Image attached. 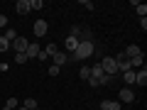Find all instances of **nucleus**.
<instances>
[{"label":"nucleus","mask_w":147,"mask_h":110,"mask_svg":"<svg viewBox=\"0 0 147 110\" xmlns=\"http://www.w3.org/2000/svg\"><path fill=\"white\" fill-rule=\"evenodd\" d=\"M15 64H27V56L25 54H15Z\"/></svg>","instance_id":"obj_23"},{"label":"nucleus","mask_w":147,"mask_h":110,"mask_svg":"<svg viewBox=\"0 0 147 110\" xmlns=\"http://www.w3.org/2000/svg\"><path fill=\"white\" fill-rule=\"evenodd\" d=\"M22 108H27V110H34V108H39V105H37V100H34V98H27Z\"/></svg>","instance_id":"obj_20"},{"label":"nucleus","mask_w":147,"mask_h":110,"mask_svg":"<svg viewBox=\"0 0 147 110\" xmlns=\"http://www.w3.org/2000/svg\"><path fill=\"white\" fill-rule=\"evenodd\" d=\"M59 71H61V68H59V66H54V64H52V66H49V76H59Z\"/></svg>","instance_id":"obj_22"},{"label":"nucleus","mask_w":147,"mask_h":110,"mask_svg":"<svg viewBox=\"0 0 147 110\" xmlns=\"http://www.w3.org/2000/svg\"><path fill=\"white\" fill-rule=\"evenodd\" d=\"M39 52H42V49H39V44H37V42H30V47H27V52H25L27 61H30V59H37V56H39Z\"/></svg>","instance_id":"obj_6"},{"label":"nucleus","mask_w":147,"mask_h":110,"mask_svg":"<svg viewBox=\"0 0 147 110\" xmlns=\"http://www.w3.org/2000/svg\"><path fill=\"white\" fill-rule=\"evenodd\" d=\"M100 68H103V73H108L110 78L118 73V61H115V56H103L100 59Z\"/></svg>","instance_id":"obj_2"},{"label":"nucleus","mask_w":147,"mask_h":110,"mask_svg":"<svg viewBox=\"0 0 147 110\" xmlns=\"http://www.w3.org/2000/svg\"><path fill=\"white\" fill-rule=\"evenodd\" d=\"M81 5H84V7H86V10H93V7H96V5H93V3H91V0H81Z\"/></svg>","instance_id":"obj_24"},{"label":"nucleus","mask_w":147,"mask_h":110,"mask_svg":"<svg viewBox=\"0 0 147 110\" xmlns=\"http://www.w3.org/2000/svg\"><path fill=\"white\" fill-rule=\"evenodd\" d=\"M123 81H125L127 86H132V83H135V71H125V73H123Z\"/></svg>","instance_id":"obj_15"},{"label":"nucleus","mask_w":147,"mask_h":110,"mask_svg":"<svg viewBox=\"0 0 147 110\" xmlns=\"http://www.w3.org/2000/svg\"><path fill=\"white\" fill-rule=\"evenodd\" d=\"M27 47H30V42H27L25 37H17L15 42L10 44V49H15V54H25V52H27Z\"/></svg>","instance_id":"obj_4"},{"label":"nucleus","mask_w":147,"mask_h":110,"mask_svg":"<svg viewBox=\"0 0 147 110\" xmlns=\"http://www.w3.org/2000/svg\"><path fill=\"white\" fill-rule=\"evenodd\" d=\"M7 49H10V42H7L5 37L0 34V54H5V52H7Z\"/></svg>","instance_id":"obj_17"},{"label":"nucleus","mask_w":147,"mask_h":110,"mask_svg":"<svg viewBox=\"0 0 147 110\" xmlns=\"http://www.w3.org/2000/svg\"><path fill=\"white\" fill-rule=\"evenodd\" d=\"M135 83L137 86H147V68L142 66L140 71H135Z\"/></svg>","instance_id":"obj_11"},{"label":"nucleus","mask_w":147,"mask_h":110,"mask_svg":"<svg viewBox=\"0 0 147 110\" xmlns=\"http://www.w3.org/2000/svg\"><path fill=\"white\" fill-rule=\"evenodd\" d=\"M91 78H93V81H98V83L103 86V83H108V81H110V76H108V73H103L100 64H96V66H91Z\"/></svg>","instance_id":"obj_3"},{"label":"nucleus","mask_w":147,"mask_h":110,"mask_svg":"<svg viewBox=\"0 0 147 110\" xmlns=\"http://www.w3.org/2000/svg\"><path fill=\"white\" fill-rule=\"evenodd\" d=\"M17 110H27V108H22V105H20V108H17Z\"/></svg>","instance_id":"obj_26"},{"label":"nucleus","mask_w":147,"mask_h":110,"mask_svg":"<svg viewBox=\"0 0 147 110\" xmlns=\"http://www.w3.org/2000/svg\"><path fill=\"white\" fill-rule=\"evenodd\" d=\"M76 47H79V39H76V37H66V39H64V52L66 54H74Z\"/></svg>","instance_id":"obj_5"},{"label":"nucleus","mask_w":147,"mask_h":110,"mask_svg":"<svg viewBox=\"0 0 147 110\" xmlns=\"http://www.w3.org/2000/svg\"><path fill=\"white\" fill-rule=\"evenodd\" d=\"M47 32H49V25L44 20H37L34 22V37H44Z\"/></svg>","instance_id":"obj_7"},{"label":"nucleus","mask_w":147,"mask_h":110,"mask_svg":"<svg viewBox=\"0 0 147 110\" xmlns=\"http://www.w3.org/2000/svg\"><path fill=\"white\" fill-rule=\"evenodd\" d=\"M3 110H10V108H3Z\"/></svg>","instance_id":"obj_27"},{"label":"nucleus","mask_w":147,"mask_h":110,"mask_svg":"<svg viewBox=\"0 0 147 110\" xmlns=\"http://www.w3.org/2000/svg\"><path fill=\"white\" fill-rule=\"evenodd\" d=\"M52 59H54V66H59V68H61V66H64V64H66V61H69V54H66V52H61V49H59V52H57V54H54V56H52Z\"/></svg>","instance_id":"obj_8"},{"label":"nucleus","mask_w":147,"mask_h":110,"mask_svg":"<svg viewBox=\"0 0 147 110\" xmlns=\"http://www.w3.org/2000/svg\"><path fill=\"white\" fill-rule=\"evenodd\" d=\"M0 27H3V30H7V15H0Z\"/></svg>","instance_id":"obj_25"},{"label":"nucleus","mask_w":147,"mask_h":110,"mask_svg":"<svg viewBox=\"0 0 147 110\" xmlns=\"http://www.w3.org/2000/svg\"><path fill=\"white\" fill-rule=\"evenodd\" d=\"M3 37H5V39H7V42H15V39H17V37H20V34H17V32L15 30H12V27H7V30H5V34H3Z\"/></svg>","instance_id":"obj_14"},{"label":"nucleus","mask_w":147,"mask_h":110,"mask_svg":"<svg viewBox=\"0 0 147 110\" xmlns=\"http://www.w3.org/2000/svg\"><path fill=\"white\" fill-rule=\"evenodd\" d=\"M100 110H120V103L118 100H103L100 103Z\"/></svg>","instance_id":"obj_13"},{"label":"nucleus","mask_w":147,"mask_h":110,"mask_svg":"<svg viewBox=\"0 0 147 110\" xmlns=\"http://www.w3.org/2000/svg\"><path fill=\"white\" fill-rule=\"evenodd\" d=\"M93 54H96V44L93 42H79L76 52L69 54V59H71V61H84V59H91Z\"/></svg>","instance_id":"obj_1"},{"label":"nucleus","mask_w":147,"mask_h":110,"mask_svg":"<svg viewBox=\"0 0 147 110\" xmlns=\"http://www.w3.org/2000/svg\"><path fill=\"white\" fill-rule=\"evenodd\" d=\"M137 54H142V49L137 47V44H130V47H127L120 56H123V59H132V56H137Z\"/></svg>","instance_id":"obj_10"},{"label":"nucleus","mask_w":147,"mask_h":110,"mask_svg":"<svg viewBox=\"0 0 147 110\" xmlns=\"http://www.w3.org/2000/svg\"><path fill=\"white\" fill-rule=\"evenodd\" d=\"M15 10H17V15H27V12H30V0H17Z\"/></svg>","instance_id":"obj_12"},{"label":"nucleus","mask_w":147,"mask_h":110,"mask_svg":"<svg viewBox=\"0 0 147 110\" xmlns=\"http://www.w3.org/2000/svg\"><path fill=\"white\" fill-rule=\"evenodd\" d=\"M5 108H10V110H17V108H20L17 98H7V100H5Z\"/></svg>","instance_id":"obj_18"},{"label":"nucleus","mask_w":147,"mask_h":110,"mask_svg":"<svg viewBox=\"0 0 147 110\" xmlns=\"http://www.w3.org/2000/svg\"><path fill=\"white\" fill-rule=\"evenodd\" d=\"M135 100V91L132 88H120V103H132Z\"/></svg>","instance_id":"obj_9"},{"label":"nucleus","mask_w":147,"mask_h":110,"mask_svg":"<svg viewBox=\"0 0 147 110\" xmlns=\"http://www.w3.org/2000/svg\"><path fill=\"white\" fill-rule=\"evenodd\" d=\"M79 76H81L84 81H88V78H91V66H81V68H79Z\"/></svg>","instance_id":"obj_16"},{"label":"nucleus","mask_w":147,"mask_h":110,"mask_svg":"<svg viewBox=\"0 0 147 110\" xmlns=\"http://www.w3.org/2000/svg\"><path fill=\"white\" fill-rule=\"evenodd\" d=\"M30 10H44L42 0H30Z\"/></svg>","instance_id":"obj_19"},{"label":"nucleus","mask_w":147,"mask_h":110,"mask_svg":"<svg viewBox=\"0 0 147 110\" xmlns=\"http://www.w3.org/2000/svg\"><path fill=\"white\" fill-rule=\"evenodd\" d=\"M137 15H140V17H147V5H145V3H137Z\"/></svg>","instance_id":"obj_21"}]
</instances>
